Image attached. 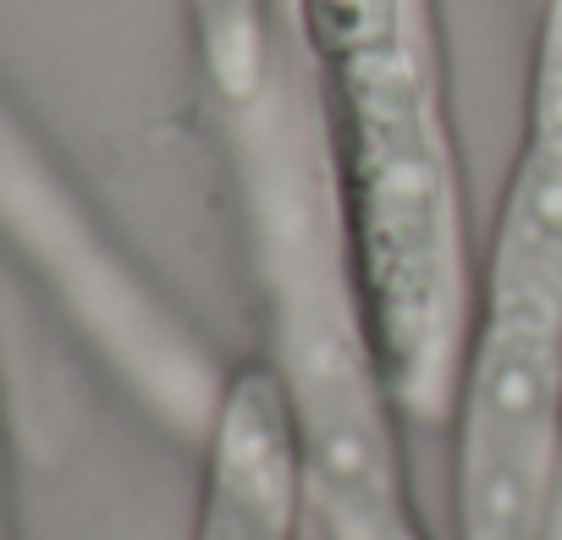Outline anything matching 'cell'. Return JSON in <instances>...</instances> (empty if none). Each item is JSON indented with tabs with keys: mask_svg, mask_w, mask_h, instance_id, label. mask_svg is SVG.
I'll list each match as a JSON object with an SVG mask.
<instances>
[{
	"mask_svg": "<svg viewBox=\"0 0 562 540\" xmlns=\"http://www.w3.org/2000/svg\"><path fill=\"white\" fill-rule=\"evenodd\" d=\"M452 540H546L562 496V182L507 166L452 386Z\"/></svg>",
	"mask_w": 562,
	"mask_h": 540,
	"instance_id": "cell-1",
	"label": "cell"
},
{
	"mask_svg": "<svg viewBox=\"0 0 562 540\" xmlns=\"http://www.w3.org/2000/svg\"><path fill=\"white\" fill-rule=\"evenodd\" d=\"M0 232H7L78 315V326L160 403L182 408L188 392H199V375L188 370L177 331L155 315V304L133 288V277L105 254L83 210L67 199V188L50 177L40 149L12 127L0 111Z\"/></svg>",
	"mask_w": 562,
	"mask_h": 540,
	"instance_id": "cell-2",
	"label": "cell"
},
{
	"mask_svg": "<svg viewBox=\"0 0 562 540\" xmlns=\"http://www.w3.org/2000/svg\"><path fill=\"white\" fill-rule=\"evenodd\" d=\"M193 540H310V452L270 353L232 364L210 397Z\"/></svg>",
	"mask_w": 562,
	"mask_h": 540,
	"instance_id": "cell-3",
	"label": "cell"
},
{
	"mask_svg": "<svg viewBox=\"0 0 562 540\" xmlns=\"http://www.w3.org/2000/svg\"><path fill=\"white\" fill-rule=\"evenodd\" d=\"M299 40L315 72L353 67L419 40H436L425 0H299Z\"/></svg>",
	"mask_w": 562,
	"mask_h": 540,
	"instance_id": "cell-4",
	"label": "cell"
},
{
	"mask_svg": "<svg viewBox=\"0 0 562 540\" xmlns=\"http://www.w3.org/2000/svg\"><path fill=\"white\" fill-rule=\"evenodd\" d=\"M513 155L562 171V0H540L529 83H524V133Z\"/></svg>",
	"mask_w": 562,
	"mask_h": 540,
	"instance_id": "cell-5",
	"label": "cell"
},
{
	"mask_svg": "<svg viewBox=\"0 0 562 540\" xmlns=\"http://www.w3.org/2000/svg\"><path fill=\"white\" fill-rule=\"evenodd\" d=\"M0 540H18L12 535V502H7V463H0Z\"/></svg>",
	"mask_w": 562,
	"mask_h": 540,
	"instance_id": "cell-6",
	"label": "cell"
}]
</instances>
